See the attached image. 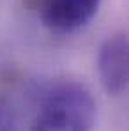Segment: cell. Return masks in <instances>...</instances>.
I'll list each match as a JSON object with an SVG mask.
<instances>
[{
  "instance_id": "obj_1",
  "label": "cell",
  "mask_w": 129,
  "mask_h": 131,
  "mask_svg": "<svg viewBox=\"0 0 129 131\" xmlns=\"http://www.w3.org/2000/svg\"><path fill=\"white\" fill-rule=\"evenodd\" d=\"M96 101L78 82H60L43 96L37 119L30 131H92Z\"/></svg>"
},
{
  "instance_id": "obj_4",
  "label": "cell",
  "mask_w": 129,
  "mask_h": 131,
  "mask_svg": "<svg viewBox=\"0 0 129 131\" xmlns=\"http://www.w3.org/2000/svg\"><path fill=\"white\" fill-rule=\"evenodd\" d=\"M13 128H14L13 106L4 96H0V131H13Z\"/></svg>"
},
{
  "instance_id": "obj_3",
  "label": "cell",
  "mask_w": 129,
  "mask_h": 131,
  "mask_svg": "<svg viewBox=\"0 0 129 131\" xmlns=\"http://www.w3.org/2000/svg\"><path fill=\"white\" fill-rule=\"evenodd\" d=\"M97 73L108 94L122 96L129 92V36L111 34L101 43Z\"/></svg>"
},
{
  "instance_id": "obj_2",
  "label": "cell",
  "mask_w": 129,
  "mask_h": 131,
  "mask_svg": "<svg viewBox=\"0 0 129 131\" xmlns=\"http://www.w3.org/2000/svg\"><path fill=\"white\" fill-rule=\"evenodd\" d=\"M25 4L39 13L43 25L50 32L65 36L88 25L101 0H25Z\"/></svg>"
}]
</instances>
